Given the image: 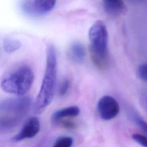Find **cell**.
<instances>
[{
    "label": "cell",
    "instance_id": "15",
    "mask_svg": "<svg viewBox=\"0 0 147 147\" xmlns=\"http://www.w3.org/2000/svg\"><path fill=\"white\" fill-rule=\"evenodd\" d=\"M60 123V125L64 128L65 129H72L75 128L76 127V123L75 122H74L70 120H67V119H62L61 120L58 121L57 122Z\"/></svg>",
    "mask_w": 147,
    "mask_h": 147
},
{
    "label": "cell",
    "instance_id": "14",
    "mask_svg": "<svg viewBox=\"0 0 147 147\" xmlns=\"http://www.w3.org/2000/svg\"><path fill=\"white\" fill-rule=\"evenodd\" d=\"M138 73L140 78L142 80L147 81V63L142 64L139 66Z\"/></svg>",
    "mask_w": 147,
    "mask_h": 147
},
{
    "label": "cell",
    "instance_id": "13",
    "mask_svg": "<svg viewBox=\"0 0 147 147\" xmlns=\"http://www.w3.org/2000/svg\"><path fill=\"white\" fill-rule=\"evenodd\" d=\"M131 137L133 140L137 143L142 146L143 147H147V137L140 134L134 133L132 134Z\"/></svg>",
    "mask_w": 147,
    "mask_h": 147
},
{
    "label": "cell",
    "instance_id": "10",
    "mask_svg": "<svg viewBox=\"0 0 147 147\" xmlns=\"http://www.w3.org/2000/svg\"><path fill=\"white\" fill-rule=\"evenodd\" d=\"M69 55L74 61L77 63L83 62L86 55L83 45L78 42L73 43L69 47Z\"/></svg>",
    "mask_w": 147,
    "mask_h": 147
},
{
    "label": "cell",
    "instance_id": "9",
    "mask_svg": "<svg viewBox=\"0 0 147 147\" xmlns=\"http://www.w3.org/2000/svg\"><path fill=\"white\" fill-rule=\"evenodd\" d=\"M105 10L109 14L117 16L122 13L125 10L123 0H103Z\"/></svg>",
    "mask_w": 147,
    "mask_h": 147
},
{
    "label": "cell",
    "instance_id": "11",
    "mask_svg": "<svg viewBox=\"0 0 147 147\" xmlns=\"http://www.w3.org/2000/svg\"><path fill=\"white\" fill-rule=\"evenodd\" d=\"M3 45L5 52L11 53L20 48L21 42L17 39L7 38L3 40Z\"/></svg>",
    "mask_w": 147,
    "mask_h": 147
},
{
    "label": "cell",
    "instance_id": "2",
    "mask_svg": "<svg viewBox=\"0 0 147 147\" xmlns=\"http://www.w3.org/2000/svg\"><path fill=\"white\" fill-rule=\"evenodd\" d=\"M34 78V73L30 67L19 65L4 74L1 86L5 92L20 96L30 89Z\"/></svg>",
    "mask_w": 147,
    "mask_h": 147
},
{
    "label": "cell",
    "instance_id": "7",
    "mask_svg": "<svg viewBox=\"0 0 147 147\" xmlns=\"http://www.w3.org/2000/svg\"><path fill=\"white\" fill-rule=\"evenodd\" d=\"M56 3V0H34L32 2L33 14H45L51 11Z\"/></svg>",
    "mask_w": 147,
    "mask_h": 147
},
{
    "label": "cell",
    "instance_id": "6",
    "mask_svg": "<svg viewBox=\"0 0 147 147\" xmlns=\"http://www.w3.org/2000/svg\"><path fill=\"white\" fill-rule=\"evenodd\" d=\"M40 123L38 119L36 117H31L24 124L21 130L13 138L14 142H19L26 139L34 137L39 132Z\"/></svg>",
    "mask_w": 147,
    "mask_h": 147
},
{
    "label": "cell",
    "instance_id": "4",
    "mask_svg": "<svg viewBox=\"0 0 147 147\" xmlns=\"http://www.w3.org/2000/svg\"><path fill=\"white\" fill-rule=\"evenodd\" d=\"M91 55L94 63L99 68H105L109 63L108 32L104 22L95 21L88 31Z\"/></svg>",
    "mask_w": 147,
    "mask_h": 147
},
{
    "label": "cell",
    "instance_id": "12",
    "mask_svg": "<svg viewBox=\"0 0 147 147\" xmlns=\"http://www.w3.org/2000/svg\"><path fill=\"white\" fill-rule=\"evenodd\" d=\"M73 138L69 136H61L57 138L52 147H72Z\"/></svg>",
    "mask_w": 147,
    "mask_h": 147
},
{
    "label": "cell",
    "instance_id": "17",
    "mask_svg": "<svg viewBox=\"0 0 147 147\" xmlns=\"http://www.w3.org/2000/svg\"><path fill=\"white\" fill-rule=\"evenodd\" d=\"M134 121L141 130L147 134V122L139 117H135Z\"/></svg>",
    "mask_w": 147,
    "mask_h": 147
},
{
    "label": "cell",
    "instance_id": "8",
    "mask_svg": "<svg viewBox=\"0 0 147 147\" xmlns=\"http://www.w3.org/2000/svg\"><path fill=\"white\" fill-rule=\"evenodd\" d=\"M80 113V109L76 106L64 107L55 111L52 115V120L56 122L59 120L68 117L78 116Z\"/></svg>",
    "mask_w": 147,
    "mask_h": 147
},
{
    "label": "cell",
    "instance_id": "5",
    "mask_svg": "<svg viewBox=\"0 0 147 147\" xmlns=\"http://www.w3.org/2000/svg\"><path fill=\"white\" fill-rule=\"evenodd\" d=\"M97 110L100 118L107 121L114 118L118 114L119 106L113 97L105 95L98 100Z\"/></svg>",
    "mask_w": 147,
    "mask_h": 147
},
{
    "label": "cell",
    "instance_id": "1",
    "mask_svg": "<svg viewBox=\"0 0 147 147\" xmlns=\"http://www.w3.org/2000/svg\"><path fill=\"white\" fill-rule=\"evenodd\" d=\"M57 56L54 46L49 44L47 48V62L41 88L34 103V111L42 113L51 104L55 93L57 78Z\"/></svg>",
    "mask_w": 147,
    "mask_h": 147
},
{
    "label": "cell",
    "instance_id": "16",
    "mask_svg": "<svg viewBox=\"0 0 147 147\" xmlns=\"http://www.w3.org/2000/svg\"><path fill=\"white\" fill-rule=\"evenodd\" d=\"M69 88V82L67 79L64 80L60 86L59 93L60 96L64 95L68 91Z\"/></svg>",
    "mask_w": 147,
    "mask_h": 147
},
{
    "label": "cell",
    "instance_id": "3",
    "mask_svg": "<svg viewBox=\"0 0 147 147\" xmlns=\"http://www.w3.org/2000/svg\"><path fill=\"white\" fill-rule=\"evenodd\" d=\"M30 99L20 96L10 98L0 103V129H10L19 124L27 114Z\"/></svg>",
    "mask_w": 147,
    "mask_h": 147
}]
</instances>
